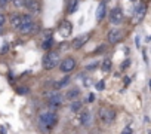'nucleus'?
Instances as JSON below:
<instances>
[{"instance_id": "2", "label": "nucleus", "mask_w": 151, "mask_h": 134, "mask_svg": "<svg viewBox=\"0 0 151 134\" xmlns=\"http://www.w3.org/2000/svg\"><path fill=\"white\" fill-rule=\"evenodd\" d=\"M36 28V23L31 15H22V24L19 27V31L22 34H30Z\"/></svg>"}, {"instance_id": "19", "label": "nucleus", "mask_w": 151, "mask_h": 134, "mask_svg": "<svg viewBox=\"0 0 151 134\" xmlns=\"http://www.w3.org/2000/svg\"><path fill=\"white\" fill-rule=\"evenodd\" d=\"M70 107H71V110H73V112H77V110H80V107H82V103H80V101H74V103H73Z\"/></svg>"}, {"instance_id": "18", "label": "nucleus", "mask_w": 151, "mask_h": 134, "mask_svg": "<svg viewBox=\"0 0 151 134\" xmlns=\"http://www.w3.org/2000/svg\"><path fill=\"white\" fill-rule=\"evenodd\" d=\"M101 67H102V72H110L111 70V60H104Z\"/></svg>"}, {"instance_id": "26", "label": "nucleus", "mask_w": 151, "mask_h": 134, "mask_svg": "<svg viewBox=\"0 0 151 134\" xmlns=\"http://www.w3.org/2000/svg\"><path fill=\"white\" fill-rule=\"evenodd\" d=\"M122 134H132V128H130V127H126V128L123 130Z\"/></svg>"}, {"instance_id": "12", "label": "nucleus", "mask_w": 151, "mask_h": 134, "mask_svg": "<svg viewBox=\"0 0 151 134\" xmlns=\"http://www.w3.org/2000/svg\"><path fill=\"white\" fill-rule=\"evenodd\" d=\"M62 101H64V98H62V95L58 94V92H56V94H52V95L49 97V103H50V106H53V107L61 106Z\"/></svg>"}, {"instance_id": "9", "label": "nucleus", "mask_w": 151, "mask_h": 134, "mask_svg": "<svg viewBox=\"0 0 151 134\" xmlns=\"http://www.w3.org/2000/svg\"><path fill=\"white\" fill-rule=\"evenodd\" d=\"M88 40H89V34H82L80 37H76L73 40L71 46H73V49H80V48H83L86 45Z\"/></svg>"}, {"instance_id": "8", "label": "nucleus", "mask_w": 151, "mask_h": 134, "mask_svg": "<svg viewBox=\"0 0 151 134\" xmlns=\"http://www.w3.org/2000/svg\"><path fill=\"white\" fill-rule=\"evenodd\" d=\"M123 21V12L120 8H114L110 12V23L111 24H120Z\"/></svg>"}, {"instance_id": "27", "label": "nucleus", "mask_w": 151, "mask_h": 134, "mask_svg": "<svg viewBox=\"0 0 151 134\" xmlns=\"http://www.w3.org/2000/svg\"><path fill=\"white\" fill-rule=\"evenodd\" d=\"M95 100V95L93 94H91V97H89V101H93Z\"/></svg>"}, {"instance_id": "23", "label": "nucleus", "mask_w": 151, "mask_h": 134, "mask_svg": "<svg viewBox=\"0 0 151 134\" xmlns=\"http://www.w3.org/2000/svg\"><path fill=\"white\" fill-rule=\"evenodd\" d=\"M9 2H12V0H0V8H6Z\"/></svg>"}, {"instance_id": "6", "label": "nucleus", "mask_w": 151, "mask_h": 134, "mask_svg": "<svg viewBox=\"0 0 151 134\" xmlns=\"http://www.w3.org/2000/svg\"><path fill=\"white\" fill-rule=\"evenodd\" d=\"M61 72H64V73H68V72H71L74 67H76V61H74V58H71V57H67L65 60H62L61 61Z\"/></svg>"}, {"instance_id": "21", "label": "nucleus", "mask_w": 151, "mask_h": 134, "mask_svg": "<svg viewBox=\"0 0 151 134\" xmlns=\"http://www.w3.org/2000/svg\"><path fill=\"white\" fill-rule=\"evenodd\" d=\"M67 82H68V78H65V79H62V81L56 82V84H55V90H59V88L65 87V84H67Z\"/></svg>"}, {"instance_id": "25", "label": "nucleus", "mask_w": 151, "mask_h": 134, "mask_svg": "<svg viewBox=\"0 0 151 134\" xmlns=\"http://www.w3.org/2000/svg\"><path fill=\"white\" fill-rule=\"evenodd\" d=\"M96 88H98L99 91H101V90H104V88H105V82H104V81H99V82H98V85H96Z\"/></svg>"}, {"instance_id": "3", "label": "nucleus", "mask_w": 151, "mask_h": 134, "mask_svg": "<svg viewBox=\"0 0 151 134\" xmlns=\"http://www.w3.org/2000/svg\"><path fill=\"white\" fill-rule=\"evenodd\" d=\"M58 61H59V55L58 52H49L45 58H43V67L46 70H52L58 66Z\"/></svg>"}, {"instance_id": "14", "label": "nucleus", "mask_w": 151, "mask_h": 134, "mask_svg": "<svg viewBox=\"0 0 151 134\" xmlns=\"http://www.w3.org/2000/svg\"><path fill=\"white\" fill-rule=\"evenodd\" d=\"M21 24H22V15H14V17L11 18V25H12L14 28L19 30Z\"/></svg>"}, {"instance_id": "16", "label": "nucleus", "mask_w": 151, "mask_h": 134, "mask_svg": "<svg viewBox=\"0 0 151 134\" xmlns=\"http://www.w3.org/2000/svg\"><path fill=\"white\" fill-rule=\"evenodd\" d=\"M79 8V0H70V5H68V14H74Z\"/></svg>"}, {"instance_id": "4", "label": "nucleus", "mask_w": 151, "mask_h": 134, "mask_svg": "<svg viewBox=\"0 0 151 134\" xmlns=\"http://www.w3.org/2000/svg\"><path fill=\"white\" fill-rule=\"evenodd\" d=\"M99 119L104 122V124H111L114 119H116V110L111 109V107H102L99 110Z\"/></svg>"}, {"instance_id": "15", "label": "nucleus", "mask_w": 151, "mask_h": 134, "mask_svg": "<svg viewBox=\"0 0 151 134\" xmlns=\"http://www.w3.org/2000/svg\"><path fill=\"white\" fill-rule=\"evenodd\" d=\"M89 122H91V113L88 110H83L80 113V124L82 125H89Z\"/></svg>"}, {"instance_id": "5", "label": "nucleus", "mask_w": 151, "mask_h": 134, "mask_svg": "<svg viewBox=\"0 0 151 134\" xmlns=\"http://www.w3.org/2000/svg\"><path fill=\"white\" fill-rule=\"evenodd\" d=\"M145 14H147V5L145 3H139L136 6V9H135V14H133V23L142 21L144 17H145Z\"/></svg>"}, {"instance_id": "1", "label": "nucleus", "mask_w": 151, "mask_h": 134, "mask_svg": "<svg viewBox=\"0 0 151 134\" xmlns=\"http://www.w3.org/2000/svg\"><path fill=\"white\" fill-rule=\"evenodd\" d=\"M39 122H40V127H42L43 130L50 131V130L58 124V118H56V115L52 113V112H45V113H42V115L39 116Z\"/></svg>"}, {"instance_id": "24", "label": "nucleus", "mask_w": 151, "mask_h": 134, "mask_svg": "<svg viewBox=\"0 0 151 134\" xmlns=\"http://www.w3.org/2000/svg\"><path fill=\"white\" fill-rule=\"evenodd\" d=\"M5 23H6V17H5L2 12H0V25L3 27V25H5Z\"/></svg>"}, {"instance_id": "20", "label": "nucleus", "mask_w": 151, "mask_h": 134, "mask_svg": "<svg viewBox=\"0 0 151 134\" xmlns=\"http://www.w3.org/2000/svg\"><path fill=\"white\" fill-rule=\"evenodd\" d=\"M50 45H52V37H50V36H47V37H46V40L43 42V49H49V48H50Z\"/></svg>"}, {"instance_id": "29", "label": "nucleus", "mask_w": 151, "mask_h": 134, "mask_svg": "<svg viewBox=\"0 0 151 134\" xmlns=\"http://www.w3.org/2000/svg\"><path fill=\"white\" fill-rule=\"evenodd\" d=\"M150 88H151V81H150Z\"/></svg>"}, {"instance_id": "13", "label": "nucleus", "mask_w": 151, "mask_h": 134, "mask_svg": "<svg viewBox=\"0 0 151 134\" xmlns=\"http://www.w3.org/2000/svg\"><path fill=\"white\" fill-rule=\"evenodd\" d=\"M105 11H107L105 3H99V6H98V9H96V21H102V20H104Z\"/></svg>"}, {"instance_id": "17", "label": "nucleus", "mask_w": 151, "mask_h": 134, "mask_svg": "<svg viewBox=\"0 0 151 134\" xmlns=\"http://www.w3.org/2000/svg\"><path fill=\"white\" fill-rule=\"evenodd\" d=\"M79 95V90L77 88H73V90H70L68 92H67V98L68 100H73V98H76Z\"/></svg>"}, {"instance_id": "7", "label": "nucleus", "mask_w": 151, "mask_h": 134, "mask_svg": "<svg viewBox=\"0 0 151 134\" xmlns=\"http://www.w3.org/2000/svg\"><path fill=\"white\" fill-rule=\"evenodd\" d=\"M122 37H123V31L119 30V28H113V30L108 31V42L113 43V45L119 43L122 40Z\"/></svg>"}, {"instance_id": "10", "label": "nucleus", "mask_w": 151, "mask_h": 134, "mask_svg": "<svg viewBox=\"0 0 151 134\" xmlns=\"http://www.w3.org/2000/svg\"><path fill=\"white\" fill-rule=\"evenodd\" d=\"M24 6H25L30 12H33V14H39V12H40V3L37 2V0H25Z\"/></svg>"}, {"instance_id": "22", "label": "nucleus", "mask_w": 151, "mask_h": 134, "mask_svg": "<svg viewBox=\"0 0 151 134\" xmlns=\"http://www.w3.org/2000/svg\"><path fill=\"white\" fill-rule=\"evenodd\" d=\"M12 3H14L15 8H21V6H24L25 0H12Z\"/></svg>"}, {"instance_id": "28", "label": "nucleus", "mask_w": 151, "mask_h": 134, "mask_svg": "<svg viewBox=\"0 0 151 134\" xmlns=\"http://www.w3.org/2000/svg\"><path fill=\"white\" fill-rule=\"evenodd\" d=\"M2 33H3V27H2V25H0V34H2Z\"/></svg>"}, {"instance_id": "11", "label": "nucleus", "mask_w": 151, "mask_h": 134, "mask_svg": "<svg viewBox=\"0 0 151 134\" xmlns=\"http://www.w3.org/2000/svg\"><path fill=\"white\" fill-rule=\"evenodd\" d=\"M71 31H73V27H71V23H68V21H64L61 25H59V33L64 36V37H67V36H70L71 34Z\"/></svg>"}]
</instances>
